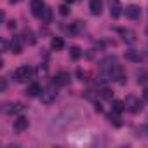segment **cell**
<instances>
[{"mask_svg":"<svg viewBox=\"0 0 148 148\" xmlns=\"http://www.w3.org/2000/svg\"><path fill=\"white\" fill-rule=\"evenodd\" d=\"M59 12H61L63 16H68V14H70V7H68V5H61V7H59Z\"/></svg>","mask_w":148,"mask_h":148,"instance_id":"cell-23","label":"cell"},{"mask_svg":"<svg viewBox=\"0 0 148 148\" xmlns=\"http://www.w3.org/2000/svg\"><path fill=\"white\" fill-rule=\"evenodd\" d=\"M108 5H110V16L112 18H120V14L124 12V7L120 4V0H110Z\"/></svg>","mask_w":148,"mask_h":148,"instance_id":"cell-4","label":"cell"},{"mask_svg":"<svg viewBox=\"0 0 148 148\" xmlns=\"http://www.w3.org/2000/svg\"><path fill=\"white\" fill-rule=\"evenodd\" d=\"M89 9H91V14L99 16L103 11V0H89Z\"/></svg>","mask_w":148,"mask_h":148,"instance_id":"cell-8","label":"cell"},{"mask_svg":"<svg viewBox=\"0 0 148 148\" xmlns=\"http://www.w3.org/2000/svg\"><path fill=\"white\" fill-rule=\"evenodd\" d=\"M32 75H33V70H32L30 66L23 64V66H19V68L14 71V80L19 82V84H23V82H28V80L32 79Z\"/></svg>","mask_w":148,"mask_h":148,"instance_id":"cell-2","label":"cell"},{"mask_svg":"<svg viewBox=\"0 0 148 148\" xmlns=\"http://www.w3.org/2000/svg\"><path fill=\"white\" fill-rule=\"evenodd\" d=\"M11 51H12V52H16V54H19V52H21V42H19L18 38H14V40L11 42Z\"/></svg>","mask_w":148,"mask_h":148,"instance_id":"cell-18","label":"cell"},{"mask_svg":"<svg viewBox=\"0 0 148 148\" xmlns=\"http://www.w3.org/2000/svg\"><path fill=\"white\" fill-rule=\"evenodd\" d=\"M80 56H82L80 47H71V49H70V58H71V59H79Z\"/></svg>","mask_w":148,"mask_h":148,"instance_id":"cell-17","label":"cell"},{"mask_svg":"<svg viewBox=\"0 0 148 148\" xmlns=\"http://www.w3.org/2000/svg\"><path fill=\"white\" fill-rule=\"evenodd\" d=\"M30 7H32V14H33V16L42 18V14H44V11H45V4L42 2V0H32Z\"/></svg>","mask_w":148,"mask_h":148,"instance_id":"cell-5","label":"cell"},{"mask_svg":"<svg viewBox=\"0 0 148 148\" xmlns=\"http://www.w3.org/2000/svg\"><path fill=\"white\" fill-rule=\"evenodd\" d=\"M64 2H66V4H71V2H73V0H64Z\"/></svg>","mask_w":148,"mask_h":148,"instance_id":"cell-25","label":"cell"},{"mask_svg":"<svg viewBox=\"0 0 148 148\" xmlns=\"http://www.w3.org/2000/svg\"><path fill=\"white\" fill-rule=\"evenodd\" d=\"M125 58H127L129 61H134V63H139V61L143 59L141 52H139V51H136V49H129V51L125 52Z\"/></svg>","mask_w":148,"mask_h":148,"instance_id":"cell-12","label":"cell"},{"mask_svg":"<svg viewBox=\"0 0 148 148\" xmlns=\"http://www.w3.org/2000/svg\"><path fill=\"white\" fill-rule=\"evenodd\" d=\"M56 98H58V86H56V84H51V86L45 87V89L42 91V94H40V99H42L44 105H51V103H54Z\"/></svg>","mask_w":148,"mask_h":148,"instance_id":"cell-1","label":"cell"},{"mask_svg":"<svg viewBox=\"0 0 148 148\" xmlns=\"http://www.w3.org/2000/svg\"><path fill=\"white\" fill-rule=\"evenodd\" d=\"M44 23H51V19H52V12H51V9L49 7H45V11H44V14H42V18H40Z\"/></svg>","mask_w":148,"mask_h":148,"instance_id":"cell-22","label":"cell"},{"mask_svg":"<svg viewBox=\"0 0 148 148\" xmlns=\"http://www.w3.org/2000/svg\"><path fill=\"white\" fill-rule=\"evenodd\" d=\"M112 110H113V112H117V113H122V112L125 110V105H124L122 101H113V106H112Z\"/></svg>","mask_w":148,"mask_h":148,"instance_id":"cell-20","label":"cell"},{"mask_svg":"<svg viewBox=\"0 0 148 148\" xmlns=\"http://www.w3.org/2000/svg\"><path fill=\"white\" fill-rule=\"evenodd\" d=\"M146 33H148V28H146Z\"/></svg>","mask_w":148,"mask_h":148,"instance_id":"cell-27","label":"cell"},{"mask_svg":"<svg viewBox=\"0 0 148 148\" xmlns=\"http://www.w3.org/2000/svg\"><path fill=\"white\" fill-rule=\"evenodd\" d=\"M145 82H148V71L141 70L138 71V84H145Z\"/></svg>","mask_w":148,"mask_h":148,"instance_id":"cell-21","label":"cell"},{"mask_svg":"<svg viewBox=\"0 0 148 148\" xmlns=\"http://www.w3.org/2000/svg\"><path fill=\"white\" fill-rule=\"evenodd\" d=\"M124 105H125V110L131 112V113H139V112L143 110V103H141L138 98H134V96H129V98L124 101Z\"/></svg>","mask_w":148,"mask_h":148,"instance_id":"cell-3","label":"cell"},{"mask_svg":"<svg viewBox=\"0 0 148 148\" xmlns=\"http://www.w3.org/2000/svg\"><path fill=\"white\" fill-rule=\"evenodd\" d=\"M25 110V106L21 105V103H11V105H7V108H5V112L9 113V115H14V113H21Z\"/></svg>","mask_w":148,"mask_h":148,"instance_id":"cell-13","label":"cell"},{"mask_svg":"<svg viewBox=\"0 0 148 148\" xmlns=\"http://www.w3.org/2000/svg\"><path fill=\"white\" fill-rule=\"evenodd\" d=\"M82 30H84V25H82V21H77V23H73V25L68 28V32H70L71 35H79Z\"/></svg>","mask_w":148,"mask_h":148,"instance_id":"cell-14","label":"cell"},{"mask_svg":"<svg viewBox=\"0 0 148 148\" xmlns=\"http://www.w3.org/2000/svg\"><path fill=\"white\" fill-rule=\"evenodd\" d=\"M63 45H64V42H63V38H59V37H54V38L51 40V47L56 49V51L63 49Z\"/></svg>","mask_w":148,"mask_h":148,"instance_id":"cell-16","label":"cell"},{"mask_svg":"<svg viewBox=\"0 0 148 148\" xmlns=\"http://www.w3.org/2000/svg\"><path fill=\"white\" fill-rule=\"evenodd\" d=\"M26 129H28V119L26 117H18L14 120V131L16 132H23Z\"/></svg>","mask_w":148,"mask_h":148,"instance_id":"cell-10","label":"cell"},{"mask_svg":"<svg viewBox=\"0 0 148 148\" xmlns=\"http://www.w3.org/2000/svg\"><path fill=\"white\" fill-rule=\"evenodd\" d=\"M125 16H127L129 19H139L141 9H139L138 5H127V7H125Z\"/></svg>","mask_w":148,"mask_h":148,"instance_id":"cell-9","label":"cell"},{"mask_svg":"<svg viewBox=\"0 0 148 148\" xmlns=\"http://www.w3.org/2000/svg\"><path fill=\"white\" fill-rule=\"evenodd\" d=\"M70 82V75L68 73H64V71H59L58 75L52 79V84H56L58 87H63V86H66Z\"/></svg>","mask_w":148,"mask_h":148,"instance_id":"cell-7","label":"cell"},{"mask_svg":"<svg viewBox=\"0 0 148 148\" xmlns=\"http://www.w3.org/2000/svg\"><path fill=\"white\" fill-rule=\"evenodd\" d=\"M9 2H16V0H9Z\"/></svg>","mask_w":148,"mask_h":148,"instance_id":"cell-26","label":"cell"},{"mask_svg":"<svg viewBox=\"0 0 148 148\" xmlns=\"http://www.w3.org/2000/svg\"><path fill=\"white\" fill-rule=\"evenodd\" d=\"M119 33L122 35V40H124L125 44H134V42H136V33H134L132 30H129V28H120Z\"/></svg>","mask_w":148,"mask_h":148,"instance_id":"cell-6","label":"cell"},{"mask_svg":"<svg viewBox=\"0 0 148 148\" xmlns=\"http://www.w3.org/2000/svg\"><path fill=\"white\" fill-rule=\"evenodd\" d=\"M42 87L38 86V84H32V86H28V89H26V96L28 98H37V96H40L42 94Z\"/></svg>","mask_w":148,"mask_h":148,"instance_id":"cell-11","label":"cell"},{"mask_svg":"<svg viewBox=\"0 0 148 148\" xmlns=\"http://www.w3.org/2000/svg\"><path fill=\"white\" fill-rule=\"evenodd\" d=\"M108 120L113 122V125H117V127L122 125V122H120V113H117V112H113V110H112V113L108 115Z\"/></svg>","mask_w":148,"mask_h":148,"instance_id":"cell-15","label":"cell"},{"mask_svg":"<svg viewBox=\"0 0 148 148\" xmlns=\"http://www.w3.org/2000/svg\"><path fill=\"white\" fill-rule=\"evenodd\" d=\"M99 96H101L103 99H112V98H113V92H112L110 89L103 87V89H99Z\"/></svg>","mask_w":148,"mask_h":148,"instance_id":"cell-19","label":"cell"},{"mask_svg":"<svg viewBox=\"0 0 148 148\" xmlns=\"http://www.w3.org/2000/svg\"><path fill=\"white\" fill-rule=\"evenodd\" d=\"M143 101H148V86H146L145 91H143Z\"/></svg>","mask_w":148,"mask_h":148,"instance_id":"cell-24","label":"cell"}]
</instances>
